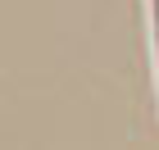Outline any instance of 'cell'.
Segmentation results:
<instances>
[{
	"instance_id": "6da1fadb",
	"label": "cell",
	"mask_w": 159,
	"mask_h": 150,
	"mask_svg": "<svg viewBox=\"0 0 159 150\" xmlns=\"http://www.w3.org/2000/svg\"><path fill=\"white\" fill-rule=\"evenodd\" d=\"M155 37H159V0H155Z\"/></svg>"
}]
</instances>
